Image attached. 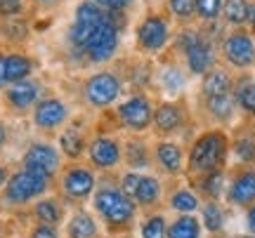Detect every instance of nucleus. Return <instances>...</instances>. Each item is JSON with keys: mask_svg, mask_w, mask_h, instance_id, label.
<instances>
[{"mask_svg": "<svg viewBox=\"0 0 255 238\" xmlns=\"http://www.w3.org/2000/svg\"><path fill=\"white\" fill-rule=\"evenodd\" d=\"M31 118L38 130H57L69 120V106L59 97H43L33 106Z\"/></svg>", "mask_w": 255, "mask_h": 238, "instance_id": "nucleus-15", "label": "nucleus"}, {"mask_svg": "<svg viewBox=\"0 0 255 238\" xmlns=\"http://www.w3.org/2000/svg\"><path fill=\"white\" fill-rule=\"evenodd\" d=\"M59 149H62V154L66 158H81L83 151H85V137H83V132L76 125H69V128L64 130L62 135H59Z\"/></svg>", "mask_w": 255, "mask_h": 238, "instance_id": "nucleus-31", "label": "nucleus"}, {"mask_svg": "<svg viewBox=\"0 0 255 238\" xmlns=\"http://www.w3.org/2000/svg\"><path fill=\"white\" fill-rule=\"evenodd\" d=\"M100 229H97V222L90 212L78 210L71 215V220L66 224V236L69 238H97Z\"/></svg>", "mask_w": 255, "mask_h": 238, "instance_id": "nucleus-25", "label": "nucleus"}, {"mask_svg": "<svg viewBox=\"0 0 255 238\" xmlns=\"http://www.w3.org/2000/svg\"><path fill=\"white\" fill-rule=\"evenodd\" d=\"M201 227L208 234H220L225 229V222H227V215H225V208L220 205V201H206L201 203Z\"/></svg>", "mask_w": 255, "mask_h": 238, "instance_id": "nucleus-24", "label": "nucleus"}, {"mask_svg": "<svg viewBox=\"0 0 255 238\" xmlns=\"http://www.w3.org/2000/svg\"><path fill=\"white\" fill-rule=\"evenodd\" d=\"M64 0H31V5H33V7L36 9H55L57 5H62Z\"/></svg>", "mask_w": 255, "mask_h": 238, "instance_id": "nucleus-42", "label": "nucleus"}, {"mask_svg": "<svg viewBox=\"0 0 255 238\" xmlns=\"http://www.w3.org/2000/svg\"><path fill=\"white\" fill-rule=\"evenodd\" d=\"M7 170H5V167H2V165H0V189H2V186H5V182H7Z\"/></svg>", "mask_w": 255, "mask_h": 238, "instance_id": "nucleus-46", "label": "nucleus"}, {"mask_svg": "<svg viewBox=\"0 0 255 238\" xmlns=\"http://www.w3.org/2000/svg\"><path fill=\"white\" fill-rule=\"evenodd\" d=\"M116 116L123 128L132 130V132H144L154 120V104L144 92H135L119 104Z\"/></svg>", "mask_w": 255, "mask_h": 238, "instance_id": "nucleus-9", "label": "nucleus"}, {"mask_svg": "<svg viewBox=\"0 0 255 238\" xmlns=\"http://www.w3.org/2000/svg\"><path fill=\"white\" fill-rule=\"evenodd\" d=\"M121 47V26L114 14H107V19L92 31V36L85 40L78 57H83L88 64H107L119 55Z\"/></svg>", "mask_w": 255, "mask_h": 238, "instance_id": "nucleus-3", "label": "nucleus"}, {"mask_svg": "<svg viewBox=\"0 0 255 238\" xmlns=\"http://www.w3.org/2000/svg\"><path fill=\"white\" fill-rule=\"evenodd\" d=\"M246 28L255 36V0H251V9H248V24Z\"/></svg>", "mask_w": 255, "mask_h": 238, "instance_id": "nucleus-44", "label": "nucleus"}, {"mask_svg": "<svg viewBox=\"0 0 255 238\" xmlns=\"http://www.w3.org/2000/svg\"><path fill=\"white\" fill-rule=\"evenodd\" d=\"M156 163L165 174H180L182 172V149L173 142H158L156 144Z\"/></svg>", "mask_w": 255, "mask_h": 238, "instance_id": "nucleus-22", "label": "nucleus"}, {"mask_svg": "<svg viewBox=\"0 0 255 238\" xmlns=\"http://www.w3.org/2000/svg\"><path fill=\"white\" fill-rule=\"evenodd\" d=\"M168 14L180 21L182 26H191L196 21V9H194V0H165Z\"/></svg>", "mask_w": 255, "mask_h": 238, "instance_id": "nucleus-34", "label": "nucleus"}, {"mask_svg": "<svg viewBox=\"0 0 255 238\" xmlns=\"http://www.w3.org/2000/svg\"><path fill=\"white\" fill-rule=\"evenodd\" d=\"M135 43L142 52H149V55L163 52L173 43V31H170L168 17H163L161 12L144 14L135 28Z\"/></svg>", "mask_w": 255, "mask_h": 238, "instance_id": "nucleus-6", "label": "nucleus"}, {"mask_svg": "<svg viewBox=\"0 0 255 238\" xmlns=\"http://www.w3.org/2000/svg\"><path fill=\"white\" fill-rule=\"evenodd\" d=\"M199 186H201V193L208 201H220V198H225V191H227V174H225V170L201 174Z\"/></svg>", "mask_w": 255, "mask_h": 238, "instance_id": "nucleus-30", "label": "nucleus"}, {"mask_svg": "<svg viewBox=\"0 0 255 238\" xmlns=\"http://www.w3.org/2000/svg\"><path fill=\"white\" fill-rule=\"evenodd\" d=\"M220 57L237 71H251L255 66V36L248 28H229L220 43Z\"/></svg>", "mask_w": 255, "mask_h": 238, "instance_id": "nucleus-4", "label": "nucleus"}, {"mask_svg": "<svg viewBox=\"0 0 255 238\" xmlns=\"http://www.w3.org/2000/svg\"><path fill=\"white\" fill-rule=\"evenodd\" d=\"M139 238H168V220L163 215H151L139 224Z\"/></svg>", "mask_w": 255, "mask_h": 238, "instance_id": "nucleus-36", "label": "nucleus"}, {"mask_svg": "<svg viewBox=\"0 0 255 238\" xmlns=\"http://www.w3.org/2000/svg\"><path fill=\"white\" fill-rule=\"evenodd\" d=\"M229 156V135L225 130H208L194 139L187 158V170L191 174H208L225 170Z\"/></svg>", "mask_w": 255, "mask_h": 238, "instance_id": "nucleus-1", "label": "nucleus"}, {"mask_svg": "<svg viewBox=\"0 0 255 238\" xmlns=\"http://www.w3.org/2000/svg\"><path fill=\"white\" fill-rule=\"evenodd\" d=\"M50 186V179L43 177L38 172H31V170H17L7 177L5 182V201L12 203V205H24L28 201H38L43 193L47 191Z\"/></svg>", "mask_w": 255, "mask_h": 238, "instance_id": "nucleus-8", "label": "nucleus"}, {"mask_svg": "<svg viewBox=\"0 0 255 238\" xmlns=\"http://www.w3.org/2000/svg\"><path fill=\"white\" fill-rule=\"evenodd\" d=\"M2 97H5L9 109L28 111L43 99V85H40L36 78H26V80H19V82L7 85V87L2 90Z\"/></svg>", "mask_w": 255, "mask_h": 238, "instance_id": "nucleus-14", "label": "nucleus"}, {"mask_svg": "<svg viewBox=\"0 0 255 238\" xmlns=\"http://www.w3.org/2000/svg\"><path fill=\"white\" fill-rule=\"evenodd\" d=\"M139 174L142 172H137V170H130V172H126L123 177H121V191L126 193L128 198H132L137 191V182H139Z\"/></svg>", "mask_w": 255, "mask_h": 238, "instance_id": "nucleus-38", "label": "nucleus"}, {"mask_svg": "<svg viewBox=\"0 0 255 238\" xmlns=\"http://www.w3.org/2000/svg\"><path fill=\"white\" fill-rule=\"evenodd\" d=\"M28 238H59V231H57V227H50V224H36Z\"/></svg>", "mask_w": 255, "mask_h": 238, "instance_id": "nucleus-40", "label": "nucleus"}, {"mask_svg": "<svg viewBox=\"0 0 255 238\" xmlns=\"http://www.w3.org/2000/svg\"><path fill=\"white\" fill-rule=\"evenodd\" d=\"M234 90V76L225 66H213L206 76H201V94L203 97H220Z\"/></svg>", "mask_w": 255, "mask_h": 238, "instance_id": "nucleus-19", "label": "nucleus"}, {"mask_svg": "<svg viewBox=\"0 0 255 238\" xmlns=\"http://www.w3.org/2000/svg\"><path fill=\"white\" fill-rule=\"evenodd\" d=\"M251 0H222V21L229 28H246Z\"/></svg>", "mask_w": 255, "mask_h": 238, "instance_id": "nucleus-26", "label": "nucleus"}, {"mask_svg": "<svg viewBox=\"0 0 255 238\" xmlns=\"http://www.w3.org/2000/svg\"><path fill=\"white\" fill-rule=\"evenodd\" d=\"M92 205L111 229H128L135 220L137 205L116 186H100L92 193Z\"/></svg>", "mask_w": 255, "mask_h": 238, "instance_id": "nucleus-2", "label": "nucleus"}, {"mask_svg": "<svg viewBox=\"0 0 255 238\" xmlns=\"http://www.w3.org/2000/svg\"><path fill=\"white\" fill-rule=\"evenodd\" d=\"M158 85L168 97H177L187 87V71L180 64H165L158 71Z\"/></svg>", "mask_w": 255, "mask_h": 238, "instance_id": "nucleus-23", "label": "nucleus"}, {"mask_svg": "<svg viewBox=\"0 0 255 238\" xmlns=\"http://www.w3.org/2000/svg\"><path fill=\"white\" fill-rule=\"evenodd\" d=\"M161 198V182L156 179L154 174H139V182H137V191L132 196L135 205H142V208H149L154 205L156 201Z\"/></svg>", "mask_w": 255, "mask_h": 238, "instance_id": "nucleus-29", "label": "nucleus"}, {"mask_svg": "<svg viewBox=\"0 0 255 238\" xmlns=\"http://www.w3.org/2000/svg\"><path fill=\"white\" fill-rule=\"evenodd\" d=\"M121 92H123V82H121L119 74L109 71V69L95 71L83 80V99L95 109L111 106L121 97Z\"/></svg>", "mask_w": 255, "mask_h": 238, "instance_id": "nucleus-7", "label": "nucleus"}, {"mask_svg": "<svg viewBox=\"0 0 255 238\" xmlns=\"http://www.w3.org/2000/svg\"><path fill=\"white\" fill-rule=\"evenodd\" d=\"M229 154L239 165H255V135L239 132L234 139H229Z\"/></svg>", "mask_w": 255, "mask_h": 238, "instance_id": "nucleus-27", "label": "nucleus"}, {"mask_svg": "<svg viewBox=\"0 0 255 238\" xmlns=\"http://www.w3.org/2000/svg\"><path fill=\"white\" fill-rule=\"evenodd\" d=\"M203 227L196 215H177V220L168 222V238H201Z\"/></svg>", "mask_w": 255, "mask_h": 238, "instance_id": "nucleus-28", "label": "nucleus"}, {"mask_svg": "<svg viewBox=\"0 0 255 238\" xmlns=\"http://www.w3.org/2000/svg\"><path fill=\"white\" fill-rule=\"evenodd\" d=\"M7 87V78H5V50H0V90Z\"/></svg>", "mask_w": 255, "mask_h": 238, "instance_id": "nucleus-43", "label": "nucleus"}, {"mask_svg": "<svg viewBox=\"0 0 255 238\" xmlns=\"http://www.w3.org/2000/svg\"><path fill=\"white\" fill-rule=\"evenodd\" d=\"M225 201L232 208H251L255 203V165H239L227 179Z\"/></svg>", "mask_w": 255, "mask_h": 238, "instance_id": "nucleus-11", "label": "nucleus"}, {"mask_svg": "<svg viewBox=\"0 0 255 238\" xmlns=\"http://www.w3.org/2000/svg\"><path fill=\"white\" fill-rule=\"evenodd\" d=\"M194 9L201 24H215L222 17V0H194Z\"/></svg>", "mask_w": 255, "mask_h": 238, "instance_id": "nucleus-35", "label": "nucleus"}, {"mask_svg": "<svg viewBox=\"0 0 255 238\" xmlns=\"http://www.w3.org/2000/svg\"><path fill=\"white\" fill-rule=\"evenodd\" d=\"M232 97L237 101V109L246 118H255V78L253 76L244 74L241 78H234Z\"/></svg>", "mask_w": 255, "mask_h": 238, "instance_id": "nucleus-20", "label": "nucleus"}, {"mask_svg": "<svg viewBox=\"0 0 255 238\" xmlns=\"http://www.w3.org/2000/svg\"><path fill=\"white\" fill-rule=\"evenodd\" d=\"M26 9V0H0V21L21 17Z\"/></svg>", "mask_w": 255, "mask_h": 238, "instance_id": "nucleus-37", "label": "nucleus"}, {"mask_svg": "<svg viewBox=\"0 0 255 238\" xmlns=\"http://www.w3.org/2000/svg\"><path fill=\"white\" fill-rule=\"evenodd\" d=\"M168 205H170L175 212H180V215H194V212L201 208V201H199V196L191 191V189L180 186V189H175V191L170 193Z\"/></svg>", "mask_w": 255, "mask_h": 238, "instance_id": "nucleus-32", "label": "nucleus"}, {"mask_svg": "<svg viewBox=\"0 0 255 238\" xmlns=\"http://www.w3.org/2000/svg\"><path fill=\"white\" fill-rule=\"evenodd\" d=\"M203 106H206L210 118L218 120L220 125L232 123L239 113L237 101L232 97V92H229V94H220V97H203Z\"/></svg>", "mask_w": 255, "mask_h": 238, "instance_id": "nucleus-21", "label": "nucleus"}, {"mask_svg": "<svg viewBox=\"0 0 255 238\" xmlns=\"http://www.w3.org/2000/svg\"><path fill=\"white\" fill-rule=\"evenodd\" d=\"M5 142H7V128L0 123V149L5 147Z\"/></svg>", "mask_w": 255, "mask_h": 238, "instance_id": "nucleus-45", "label": "nucleus"}, {"mask_svg": "<svg viewBox=\"0 0 255 238\" xmlns=\"http://www.w3.org/2000/svg\"><path fill=\"white\" fill-rule=\"evenodd\" d=\"M62 205L55 201V198H38L36 205H33V217L38 220V224H50V227H57L62 222Z\"/></svg>", "mask_w": 255, "mask_h": 238, "instance_id": "nucleus-33", "label": "nucleus"}, {"mask_svg": "<svg viewBox=\"0 0 255 238\" xmlns=\"http://www.w3.org/2000/svg\"><path fill=\"white\" fill-rule=\"evenodd\" d=\"M36 59L26 52H19V50H5V78L7 85L19 80H26L33 78L36 74Z\"/></svg>", "mask_w": 255, "mask_h": 238, "instance_id": "nucleus-17", "label": "nucleus"}, {"mask_svg": "<svg viewBox=\"0 0 255 238\" xmlns=\"http://www.w3.org/2000/svg\"><path fill=\"white\" fill-rule=\"evenodd\" d=\"M95 172L85 165H71L62 174V191L71 201H85L88 196L95 193Z\"/></svg>", "mask_w": 255, "mask_h": 238, "instance_id": "nucleus-13", "label": "nucleus"}, {"mask_svg": "<svg viewBox=\"0 0 255 238\" xmlns=\"http://www.w3.org/2000/svg\"><path fill=\"white\" fill-rule=\"evenodd\" d=\"M95 2L97 7H102L104 12H109V14H121V12H126V7L130 5V0H90Z\"/></svg>", "mask_w": 255, "mask_h": 238, "instance_id": "nucleus-39", "label": "nucleus"}, {"mask_svg": "<svg viewBox=\"0 0 255 238\" xmlns=\"http://www.w3.org/2000/svg\"><path fill=\"white\" fill-rule=\"evenodd\" d=\"M88 156H90V163L95 167L111 170V167H116L121 163V144L114 137L100 135L88 144Z\"/></svg>", "mask_w": 255, "mask_h": 238, "instance_id": "nucleus-16", "label": "nucleus"}, {"mask_svg": "<svg viewBox=\"0 0 255 238\" xmlns=\"http://www.w3.org/2000/svg\"><path fill=\"white\" fill-rule=\"evenodd\" d=\"M59 165H62L59 149H55L52 144H47V142H33L24 151V156H21V167L24 170L43 174L47 179H52L59 172Z\"/></svg>", "mask_w": 255, "mask_h": 238, "instance_id": "nucleus-12", "label": "nucleus"}, {"mask_svg": "<svg viewBox=\"0 0 255 238\" xmlns=\"http://www.w3.org/2000/svg\"><path fill=\"white\" fill-rule=\"evenodd\" d=\"M184 57V71L191 76H206L218 66V50L213 45V40L206 36V31H199V36L191 40V45L182 52Z\"/></svg>", "mask_w": 255, "mask_h": 238, "instance_id": "nucleus-10", "label": "nucleus"}, {"mask_svg": "<svg viewBox=\"0 0 255 238\" xmlns=\"http://www.w3.org/2000/svg\"><path fill=\"white\" fill-rule=\"evenodd\" d=\"M107 14H109V12H104V9L97 7L90 0H81V2L76 5L71 24L66 28V43H69L73 55L81 52V47L85 45V40H88V38L92 36V31L107 19Z\"/></svg>", "mask_w": 255, "mask_h": 238, "instance_id": "nucleus-5", "label": "nucleus"}, {"mask_svg": "<svg viewBox=\"0 0 255 238\" xmlns=\"http://www.w3.org/2000/svg\"><path fill=\"white\" fill-rule=\"evenodd\" d=\"M239 238H255L253 234H244V236H239Z\"/></svg>", "mask_w": 255, "mask_h": 238, "instance_id": "nucleus-47", "label": "nucleus"}, {"mask_svg": "<svg viewBox=\"0 0 255 238\" xmlns=\"http://www.w3.org/2000/svg\"><path fill=\"white\" fill-rule=\"evenodd\" d=\"M244 224H246V231L255 236V203L251 208H246V217H244Z\"/></svg>", "mask_w": 255, "mask_h": 238, "instance_id": "nucleus-41", "label": "nucleus"}, {"mask_svg": "<svg viewBox=\"0 0 255 238\" xmlns=\"http://www.w3.org/2000/svg\"><path fill=\"white\" fill-rule=\"evenodd\" d=\"M182 123H184V109L177 101H163V104L154 106V120H151V125H154L161 135L175 132Z\"/></svg>", "mask_w": 255, "mask_h": 238, "instance_id": "nucleus-18", "label": "nucleus"}]
</instances>
